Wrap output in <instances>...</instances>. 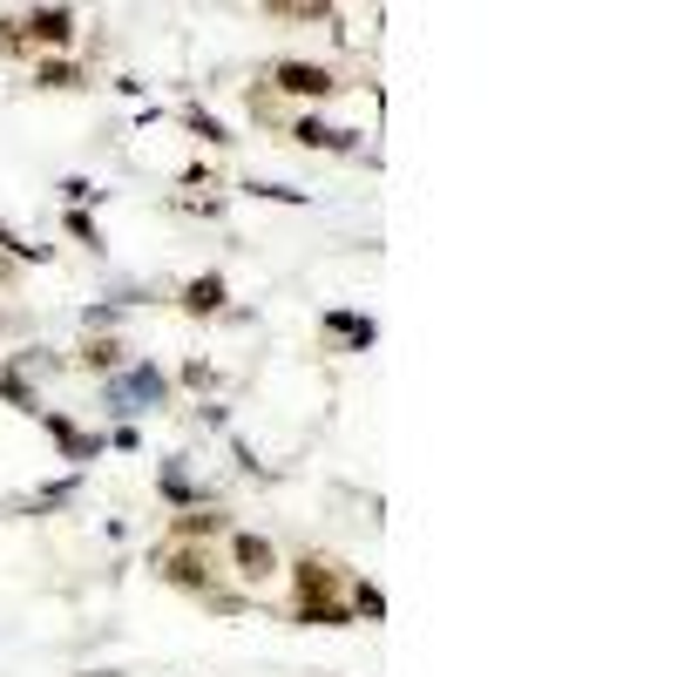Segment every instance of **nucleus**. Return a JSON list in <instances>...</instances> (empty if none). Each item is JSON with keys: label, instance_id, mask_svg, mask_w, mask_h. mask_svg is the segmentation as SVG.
Listing matches in <instances>:
<instances>
[{"label": "nucleus", "instance_id": "f3484780", "mask_svg": "<svg viewBox=\"0 0 677 677\" xmlns=\"http://www.w3.org/2000/svg\"><path fill=\"white\" fill-rule=\"evenodd\" d=\"M0 400H8L14 413H28V420H41V393H35V380L8 360V366H0Z\"/></svg>", "mask_w": 677, "mask_h": 677}, {"label": "nucleus", "instance_id": "393cba45", "mask_svg": "<svg viewBox=\"0 0 677 677\" xmlns=\"http://www.w3.org/2000/svg\"><path fill=\"white\" fill-rule=\"evenodd\" d=\"M122 325V298H109V305H81V332H116Z\"/></svg>", "mask_w": 677, "mask_h": 677}, {"label": "nucleus", "instance_id": "bb28decb", "mask_svg": "<svg viewBox=\"0 0 677 677\" xmlns=\"http://www.w3.org/2000/svg\"><path fill=\"white\" fill-rule=\"evenodd\" d=\"M230 461H237L244 474H265V468H258V454H251V441H244V434H230Z\"/></svg>", "mask_w": 677, "mask_h": 677}, {"label": "nucleus", "instance_id": "7ed1b4c3", "mask_svg": "<svg viewBox=\"0 0 677 677\" xmlns=\"http://www.w3.org/2000/svg\"><path fill=\"white\" fill-rule=\"evenodd\" d=\"M149 569H156L169 589L197 597V604H210L217 589H224V556H217V549H204V542H163V549L149 556Z\"/></svg>", "mask_w": 677, "mask_h": 677}, {"label": "nucleus", "instance_id": "2eb2a0df", "mask_svg": "<svg viewBox=\"0 0 677 677\" xmlns=\"http://www.w3.org/2000/svg\"><path fill=\"white\" fill-rule=\"evenodd\" d=\"M346 610L353 624H386V589L373 576H346Z\"/></svg>", "mask_w": 677, "mask_h": 677}, {"label": "nucleus", "instance_id": "a878e982", "mask_svg": "<svg viewBox=\"0 0 677 677\" xmlns=\"http://www.w3.org/2000/svg\"><path fill=\"white\" fill-rule=\"evenodd\" d=\"M0 55H28V41H21V14H0Z\"/></svg>", "mask_w": 677, "mask_h": 677}, {"label": "nucleus", "instance_id": "f8f14e48", "mask_svg": "<svg viewBox=\"0 0 677 677\" xmlns=\"http://www.w3.org/2000/svg\"><path fill=\"white\" fill-rule=\"evenodd\" d=\"M230 529H237V522L224 516V508H184V516L169 522V542H204V549H210V542H224Z\"/></svg>", "mask_w": 677, "mask_h": 677}, {"label": "nucleus", "instance_id": "412c9836", "mask_svg": "<svg viewBox=\"0 0 677 677\" xmlns=\"http://www.w3.org/2000/svg\"><path fill=\"white\" fill-rule=\"evenodd\" d=\"M61 230H68L75 244H89V251H96V258H102V244H109V237H102V224H96L89 210H61Z\"/></svg>", "mask_w": 677, "mask_h": 677}, {"label": "nucleus", "instance_id": "5701e85b", "mask_svg": "<svg viewBox=\"0 0 677 677\" xmlns=\"http://www.w3.org/2000/svg\"><path fill=\"white\" fill-rule=\"evenodd\" d=\"M169 386H190V393H210V386H217V366H210V360H184V366H177V380H169Z\"/></svg>", "mask_w": 677, "mask_h": 677}, {"label": "nucleus", "instance_id": "4be33fe9", "mask_svg": "<svg viewBox=\"0 0 677 677\" xmlns=\"http://www.w3.org/2000/svg\"><path fill=\"white\" fill-rule=\"evenodd\" d=\"M244 190H251V197H265V204H292V210L312 204V190H298V184H258V177H251Z\"/></svg>", "mask_w": 677, "mask_h": 677}, {"label": "nucleus", "instance_id": "6e6552de", "mask_svg": "<svg viewBox=\"0 0 677 677\" xmlns=\"http://www.w3.org/2000/svg\"><path fill=\"white\" fill-rule=\"evenodd\" d=\"M318 338L332 353H373L380 346V318L353 312V305H332V312H318Z\"/></svg>", "mask_w": 677, "mask_h": 677}, {"label": "nucleus", "instance_id": "dca6fc26", "mask_svg": "<svg viewBox=\"0 0 677 677\" xmlns=\"http://www.w3.org/2000/svg\"><path fill=\"white\" fill-rule=\"evenodd\" d=\"M81 494V468L75 474H61V481H48V488H35L28 501H21V516H55V508H68Z\"/></svg>", "mask_w": 677, "mask_h": 677}, {"label": "nucleus", "instance_id": "6ab92c4d", "mask_svg": "<svg viewBox=\"0 0 677 677\" xmlns=\"http://www.w3.org/2000/svg\"><path fill=\"white\" fill-rule=\"evenodd\" d=\"M0 251H8V258H21V265H48V258H55V244H28L8 217H0Z\"/></svg>", "mask_w": 677, "mask_h": 677}, {"label": "nucleus", "instance_id": "c756f323", "mask_svg": "<svg viewBox=\"0 0 677 677\" xmlns=\"http://www.w3.org/2000/svg\"><path fill=\"white\" fill-rule=\"evenodd\" d=\"M75 677H122V670H75Z\"/></svg>", "mask_w": 677, "mask_h": 677}, {"label": "nucleus", "instance_id": "0eeeda50", "mask_svg": "<svg viewBox=\"0 0 677 677\" xmlns=\"http://www.w3.org/2000/svg\"><path fill=\"white\" fill-rule=\"evenodd\" d=\"M75 35H81V14H75V8H28V14H21V41L35 48V61H41V55H68Z\"/></svg>", "mask_w": 677, "mask_h": 677}, {"label": "nucleus", "instance_id": "20e7f679", "mask_svg": "<svg viewBox=\"0 0 677 677\" xmlns=\"http://www.w3.org/2000/svg\"><path fill=\"white\" fill-rule=\"evenodd\" d=\"M265 89L298 102V109H318V102H332L338 89H346V75H338L332 61H312V55H285V61L265 68Z\"/></svg>", "mask_w": 677, "mask_h": 677}, {"label": "nucleus", "instance_id": "423d86ee", "mask_svg": "<svg viewBox=\"0 0 677 677\" xmlns=\"http://www.w3.org/2000/svg\"><path fill=\"white\" fill-rule=\"evenodd\" d=\"M41 434L61 448V461H75V468H89V461H102L109 454V434H96V428H81L75 413H61V406H41Z\"/></svg>", "mask_w": 677, "mask_h": 677}, {"label": "nucleus", "instance_id": "f03ea898", "mask_svg": "<svg viewBox=\"0 0 677 677\" xmlns=\"http://www.w3.org/2000/svg\"><path fill=\"white\" fill-rule=\"evenodd\" d=\"M169 393H177V386H169V373H163L156 360H129L122 373H109V380H102V413H116L122 428H129L136 413H163V406H169Z\"/></svg>", "mask_w": 677, "mask_h": 677}, {"label": "nucleus", "instance_id": "9d476101", "mask_svg": "<svg viewBox=\"0 0 677 677\" xmlns=\"http://www.w3.org/2000/svg\"><path fill=\"white\" fill-rule=\"evenodd\" d=\"M177 305H184L190 318H224V312H230V285H224V272H197V278H184V285H177Z\"/></svg>", "mask_w": 677, "mask_h": 677}, {"label": "nucleus", "instance_id": "4468645a", "mask_svg": "<svg viewBox=\"0 0 677 677\" xmlns=\"http://www.w3.org/2000/svg\"><path fill=\"white\" fill-rule=\"evenodd\" d=\"M75 366L109 380V373H122V366H129V346H122L116 332H89V338H81V353H75Z\"/></svg>", "mask_w": 677, "mask_h": 677}, {"label": "nucleus", "instance_id": "39448f33", "mask_svg": "<svg viewBox=\"0 0 677 677\" xmlns=\"http://www.w3.org/2000/svg\"><path fill=\"white\" fill-rule=\"evenodd\" d=\"M224 576L244 582V597H258V589H272V582L285 576V556H278V542L258 536V529H230V536H224Z\"/></svg>", "mask_w": 677, "mask_h": 677}, {"label": "nucleus", "instance_id": "cd10ccee", "mask_svg": "<svg viewBox=\"0 0 677 677\" xmlns=\"http://www.w3.org/2000/svg\"><path fill=\"white\" fill-rule=\"evenodd\" d=\"M197 420H204V428H210V434H224V428H230V413H224L217 400H204V406H197Z\"/></svg>", "mask_w": 677, "mask_h": 677}, {"label": "nucleus", "instance_id": "ddd939ff", "mask_svg": "<svg viewBox=\"0 0 677 677\" xmlns=\"http://www.w3.org/2000/svg\"><path fill=\"white\" fill-rule=\"evenodd\" d=\"M89 68H81V61H68V55H41L35 61V89H48V96H75V89H89Z\"/></svg>", "mask_w": 677, "mask_h": 677}, {"label": "nucleus", "instance_id": "a211bd4d", "mask_svg": "<svg viewBox=\"0 0 677 677\" xmlns=\"http://www.w3.org/2000/svg\"><path fill=\"white\" fill-rule=\"evenodd\" d=\"M177 116H184V129H190V136H197L204 149H230V143H237V136H230V129H224V122H217V116H210L204 102H184Z\"/></svg>", "mask_w": 677, "mask_h": 677}, {"label": "nucleus", "instance_id": "1a4fd4ad", "mask_svg": "<svg viewBox=\"0 0 677 677\" xmlns=\"http://www.w3.org/2000/svg\"><path fill=\"white\" fill-rule=\"evenodd\" d=\"M285 143H298V149H325V156H353V149L366 143V129H338V122H325L318 109H298V116L285 122Z\"/></svg>", "mask_w": 677, "mask_h": 677}, {"label": "nucleus", "instance_id": "f257e3e1", "mask_svg": "<svg viewBox=\"0 0 677 677\" xmlns=\"http://www.w3.org/2000/svg\"><path fill=\"white\" fill-rule=\"evenodd\" d=\"M292 576V604H285V624H305V630H346L353 610H346V569H338L332 556H298L285 562Z\"/></svg>", "mask_w": 677, "mask_h": 677}, {"label": "nucleus", "instance_id": "aec40b11", "mask_svg": "<svg viewBox=\"0 0 677 677\" xmlns=\"http://www.w3.org/2000/svg\"><path fill=\"white\" fill-rule=\"evenodd\" d=\"M338 8H325V0H272L265 21H332Z\"/></svg>", "mask_w": 677, "mask_h": 677}, {"label": "nucleus", "instance_id": "b1692460", "mask_svg": "<svg viewBox=\"0 0 677 677\" xmlns=\"http://www.w3.org/2000/svg\"><path fill=\"white\" fill-rule=\"evenodd\" d=\"M61 204H68V210H89V204H102L96 177H61Z\"/></svg>", "mask_w": 677, "mask_h": 677}, {"label": "nucleus", "instance_id": "9b49d317", "mask_svg": "<svg viewBox=\"0 0 677 677\" xmlns=\"http://www.w3.org/2000/svg\"><path fill=\"white\" fill-rule=\"evenodd\" d=\"M156 494H163L169 508H177V516H184V508H204V501H210V488L184 474V454H169V461L156 468Z\"/></svg>", "mask_w": 677, "mask_h": 677}, {"label": "nucleus", "instance_id": "c85d7f7f", "mask_svg": "<svg viewBox=\"0 0 677 677\" xmlns=\"http://www.w3.org/2000/svg\"><path fill=\"white\" fill-rule=\"evenodd\" d=\"M109 448H116V454H143V434H136V428H116Z\"/></svg>", "mask_w": 677, "mask_h": 677}]
</instances>
